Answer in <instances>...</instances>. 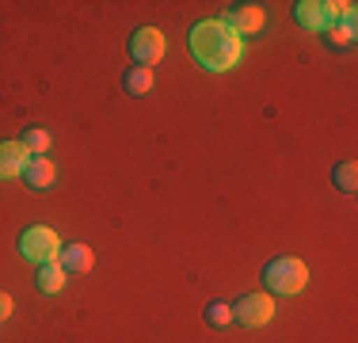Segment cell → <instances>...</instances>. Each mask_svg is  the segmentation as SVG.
I'll use <instances>...</instances> for the list:
<instances>
[{"mask_svg":"<svg viewBox=\"0 0 358 343\" xmlns=\"http://www.w3.org/2000/svg\"><path fill=\"white\" fill-rule=\"evenodd\" d=\"M191 54L210 73H229L244 54V38L236 31H229L221 20H202L191 27Z\"/></svg>","mask_w":358,"mask_h":343,"instance_id":"6da1fadb","label":"cell"},{"mask_svg":"<svg viewBox=\"0 0 358 343\" xmlns=\"http://www.w3.org/2000/svg\"><path fill=\"white\" fill-rule=\"evenodd\" d=\"M305 282H309V267H305L297 255H278L263 267V286L278 298H289V294H301Z\"/></svg>","mask_w":358,"mask_h":343,"instance_id":"7a4b0ae2","label":"cell"},{"mask_svg":"<svg viewBox=\"0 0 358 343\" xmlns=\"http://www.w3.org/2000/svg\"><path fill=\"white\" fill-rule=\"evenodd\" d=\"M20 252L42 267V263H54L57 255H62V240H57V233L50 225H31V229H23V237H20Z\"/></svg>","mask_w":358,"mask_h":343,"instance_id":"3957f363","label":"cell"},{"mask_svg":"<svg viewBox=\"0 0 358 343\" xmlns=\"http://www.w3.org/2000/svg\"><path fill=\"white\" fill-rule=\"evenodd\" d=\"M294 20L305 31H328L339 23V4L336 0H301V4H294Z\"/></svg>","mask_w":358,"mask_h":343,"instance_id":"277c9868","label":"cell"},{"mask_svg":"<svg viewBox=\"0 0 358 343\" xmlns=\"http://www.w3.org/2000/svg\"><path fill=\"white\" fill-rule=\"evenodd\" d=\"M130 57L138 62V69L160 65V57H164V34L157 27H138L130 38Z\"/></svg>","mask_w":358,"mask_h":343,"instance_id":"5b68a950","label":"cell"},{"mask_svg":"<svg viewBox=\"0 0 358 343\" xmlns=\"http://www.w3.org/2000/svg\"><path fill=\"white\" fill-rule=\"evenodd\" d=\"M271 316H275V302H271V294H244L241 302L233 305V321H241L244 328H263Z\"/></svg>","mask_w":358,"mask_h":343,"instance_id":"8992f818","label":"cell"},{"mask_svg":"<svg viewBox=\"0 0 358 343\" xmlns=\"http://www.w3.org/2000/svg\"><path fill=\"white\" fill-rule=\"evenodd\" d=\"M221 23L244 38V34L263 31V8H259V4H229L225 15H221Z\"/></svg>","mask_w":358,"mask_h":343,"instance_id":"52a82bcc","label":"cell"},{"mask_svg":"<svg viewBox=\"0 0 358 343\" xmlns=\"http://www.w3.org/2000/svg\"><path fill=\"white\" fill-rule=\"evenodd\" d=\"M31 153L23 149V141H0V179H15L23 176Z\"/></svg>","mask_w":358,"mask_h":343,"instance_id":"ba28073f","label":"cell"},{"mask_svg":"<svg viewBox=\"0 0 358 343\" xmlns=\"http://www.w3.org/2000/svg\"><path fill=\"white\" fill-rule=\"evenodd\" d=\"M54 160H46V157H31L27 160V168H23V179H27V187L31 191H38V195H46L50 187H54Z\"/></svg>","mask_w":358,"mask_h":343,"instance_id":"9c48e42d","label":"cell"},{"mask_svg":"<svg viewBox=\"0 0 358 343\" xmlns=\"http://www.w3.org/2000/svg\"><path fill=\"white\" fill-rule=\"evenodd\" d=\"M57 263L65 267V274H84V271H92V263H96V252H92L88 244H62Z\"/></svg>","mask_w":358,"mask_h":343,"instance_id":"30bf717a","label":"cell"},{"mask_svg":"<svg viewBox=\"0 0 358 343\" xmlns=\"http://www.w3.org/2000/svg\"><path fill=\"white\" fill-rule=\"evenodd\" d=\"M38 290H42V294H62V290H65V267H62V263H42V267H38Z\"/></svg>","mask_w":358,"mask_h":343,"instance_id":"8fae6325","label":"cell"},{"mask_svg":"<svg viewBox=\"0 0 358 343\" xmlns=\"http://www.w3.org/2000/svg\"><path fill=\"white\" fill-rule=\"evenodd\" d=\"M331 183H336V191L355 195V191H358V164H355V160L336 164V172H331Z\"/></svg>","mask_w":358,"mask_h":343,"instance_id":"7c38bea8","label":"cell"},{"mask_svg":"<svg viewBox=\"0 0 358 343\" xmlns=\"http://www.w3.org/2000/svg\"><path fill=\"white\" fill-rule=\"evenodd\" d=\"M50 141H54V137L42 130V126H31V130H23V149H27L31 157H46Z\"/></svg>","mask_w":358,"mask_h":343,"instance_id":"4fadbf2b","label":"cell"},{"mask_svg":"<svg viewBox=\"0 0 358 343\" xmlns=\"http://www.w3.org/2000/svg\"><path fill=\"white\" fill-rule=\"evenodd\" d=\"M126 92H130V96L152 92V69H130V73H126Z\"/></svg>","mask_w":358,"mask_h":343,"instance_id":"5bb4252c","label":"cell"},{"mask_svg":"<svg viewBox=\"0 0 358 343\" xmlns=\"http://www.w3.org/2000/svg\"><path fill=\"white\" fill-rule=\"evenodd\" d=\"M328 42L331 46H351L355 42V20H339L336 27H328Z\"/></svg>","mask_w":358,"mask_h":343,"instance_id":"9a60e30c","label":"cell"},{"mask_svg":"<svg viewBox=\"0 0 358 343\" xmlns=\"http://www.w3.org/2000/svg\"><path fill=\"white\" fill-rule=\"evenodd\" d=\"M206 324H214V328H225V324H233V305L210 302V305H206Z\"/></svg>","mask_w":358,"mask_h":343,"instance_id":"2e32d148","label":"cell"},{"mask_svg":"<svg viewBox=\"0 0 358 343\" xmlns=\"http://www.w3.org/2000/svg\"><path fill=\"white\" fill-rule=\"evenodd\" d=\"M8 316H12V294L0 290V321H8Z\"/></svg>","mask_w":358,"mask_h":343,"instance_id":"e0dca14e","label":"cell"}]
</instances>
